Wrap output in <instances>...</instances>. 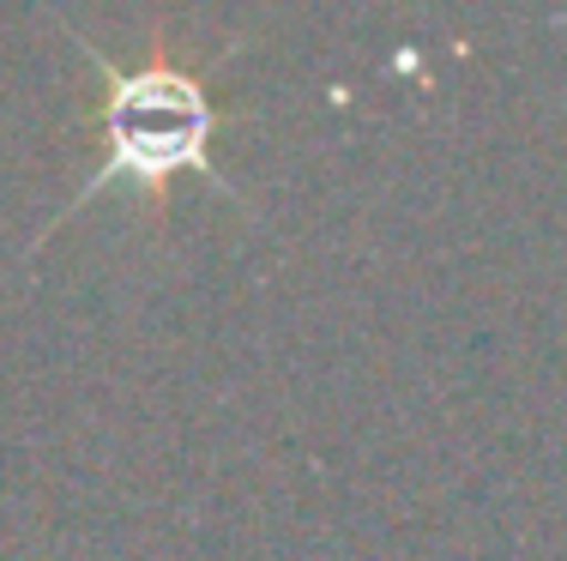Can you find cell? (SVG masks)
<instances>
[{"label": "cell", "instance_id": "cell-1", "mask_svg": "<svg viewBox=\"0 0 567 561\" xmlns=\"http://www.w3.org/2000/svg\"><path fill=\"white\" fill-rule=\"evenodd\" d=\"M73 55L97 79V91L85 97V133L97 145V164L79 176L73 199L55 211V218L37 230L31 253L61 230L66 218L103 199L110 187H133L140 199V218L145 230H164L169 224V199H175V181L182 176H199L218 199H241V187L218 169V133L236 122V115L218 103L212 79H218L224 61L241 55V43H224L212 55L187 49V37H175L169 24H157L127 61H115L103 43L73 31Z\"/></svg>", "mask_w": 567, "mask_h": 561}]
</instances>
